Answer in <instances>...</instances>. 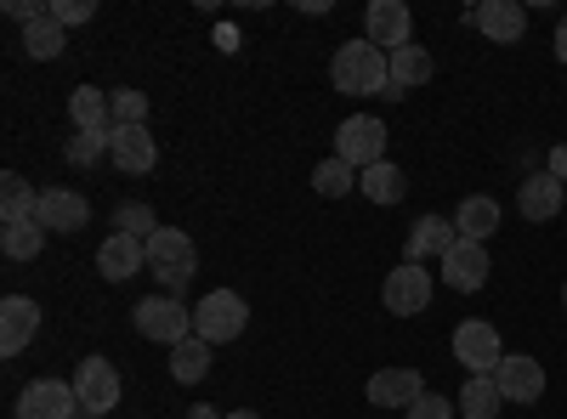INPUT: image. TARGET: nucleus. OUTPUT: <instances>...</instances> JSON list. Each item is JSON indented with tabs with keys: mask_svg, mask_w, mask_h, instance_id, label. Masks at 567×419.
Segmentation results:
<instances>
[{
	"mask_svg": "<svg viewBox=\"0 0 567 419\" xmlns=\"http://www.w3.org/2000/svg\"><path fill=\"white\" fill-rule=\"evenodd\" d=\"M63 154H69V165H97L109 154V130H74Z\"/></svg>",
	"mask_w": 567,
	"mask_h": 419,
	"instance_id": "nucleus-31",
	"label": "nucleus"
},
{
	"mask_svg": "<svg viewBox=\"0 0 567 419\" xmlns=\"http://www.w3.org/2000/svg\"><path fill=\"white\" fill-rule=\"evenodd\" d=\"M381 301L392 317H420L425 306H432V272L403 261L398 272H386V284H381Z\"/></svg>",
	"mask_w": 567,
	"mask_h": 419,
	"instance_id": "nucleus-8",
	"label": "nucleus"
},
{
	"mask_svg": "<svg viewBox=\"0 0 567 419\" xmlns=\"http://www.w3.org/2000/svg\"><path fill=\"white\" fill-rule=\"evenodd\" d=\"M358 188H363L369 205H398V199L409 193V181H403V170H398L392 159H381V165H369V170L358 176Z\"/></svg>",
	"mask_w": 567,
	"mask_h": 419,
	"instance_id": "nucleus-24",
	"label": "nucleus"
},
{
	"mask_svg": "<svg viewBox=\"0 0 567 419\" xmlns=\"http://www.w3.org/2000/svg\"><path fill=\"white\" fill-rule=\"evenodd\" d=\"M63 45H69V29L52 23V12L23 29V52H29L34 63H58V57H63Z\"/></svg>",
	"mask_w": 567,
	"mask_h": 419,
	"instance_id": "nucleus-29",
	"label": "nucleus"
},
{
	"mask_svg": "<svg viewBox=\"0 0 567 419\" xmlns=\"http://www.w3.org/2000/svg\"><path fill=\"white\" fill-rule=\"evenodd\" d=\"M556 57L567 63V12H561V23H556Z\"/></svg>",
	"mask_w": 567,
	"mask_h": 419,
	"instance_id": "nucleus-38",
	"label": "nucleus"
},
{
	"mask_svg": "<svg viewBox=\"0 0 567 419\" xmlns=\"http://www.w3.org/2000/svg\"><path fill=\"white\" fill-rule=\"evenodd\" d=\"M363 40L369 45H381V52H403V45H414L409 34H414V12L403 7V0H374L369 7V18H363Z\"/></svg>",
	"mask_w": 567,
	"mask_h": 419,
	"instance_id": "nucleus-9",
	"label": "nucleus"
},
{
	"mask_svg": "<svg viewBox=\"0 0 567 419\" xmlns=\"http://www.w3.org/2000/svg\"><path fill=\"white\" fill-rule=\"evenodd\" d=\"M454 244H460L454 221H443V216H420V221L409 227V244H403V250H409V261L420 266L425 255H449Z\"/></svg>",
	"mask_w": 567,
	"mask_h": 419,
	"instance_id": "nucleus-21",
	"label": "nucleus"
},
{
	"mask_svg": "<svg viewBox=\"0 0 567 419\" xmlns=\"http://www.w3.org/2000/svg\"><path fill=\"white\" fill-rule=\"evenodd\" d=\"M488 244H471V239H460L449 255H443V284L454 290V295H477L483 284H488Z\"/></svg>",
	"mask_w": 567,
	"mask_h": 419,
	"instance_id": "nucleus-11",
	"label": "nucleus"
},
{
	"mask_svg": "<svg viewBox=\"0 0 567 419\" xmlns=\"http://www.w3.org/2000/svg\"><path fill=\"white\" fill-rule=\"evenodd\" d=\"M91 0H52V23H63V29H74V23H91Z\"/></svg>",
	"mask_w": 567,
	"mask_h": 419,
	"instance_id": "nucleus-35",
	"label": "nucleus"
},
{
	"mask_svg": "<svg viewBox=\"0 0 567 419\" xmlns=\"http://www.w3.org/2000/svg\"><path fill=\"white\" fill-rule=\"evenodd\" d=\"M336 159H347L358 176L369 165H381L386 159V125L374 119V114H352L341 130H336Z\"/></svg>",
	"mask_w": 567,
	"mask_h": 419,
	"instance_id": "nucleus-6",
	"label": "nucleus"
},
{
	"mask_svg": "<svg viewBox=\"0 0 567 419\" xmlns=\"http://www.w3.org/2000/svg\"><path fill=\"white\" fill-rule=\"evenodd\" d=\"M109 97H114V125H148V97H142V91L120 85Z\"/></svg>",
	"mask_w": 567,
	"mask_h": 419,
	"instance_id": "nucleus-33",
	"label": "nucleus"
},
{
	"mask_svg": "<svg viewBox=\"0 0 567 419\" xmlns=\"http://www.w3.org/2000/svg\"><path fill=\"white\" fill-rule=\"evenodd\" d=\"M471 23H477L494 45H516L528 34V7H523V0H488V7L471 12Z\"/></svg>",
	"mask_w": 567,
	"mask_h": 419,
	"instance_id": "nucleus-16",
	"label": "nucleus"
},
{
	"mask_svg": "<svg viewBox=\"0 0 567 419\" xmlns=\"http://www.w3.org/2000/svg\"><path fill=\"white\" fill-rule=\"evenodd\" d=\"M91 221V205L74 188H45L40 193V227L45 232H80Z\"/></svg>",
	"mask_w": 567,
	"mask_h": 419,
	"instance_id": "nucleus-18",
	"label": "nucleus"
},
{
	"mask_svg": "<svg viewBox=\"0 0 567 419\" xmlns=\"http://www.w3.org/2000/svg\"><path fill=\"white\" fill-rule=\"evenodd\" d=\"M454 363L465 368V375H494V368L505 363V346H499V329L488 317H465L454 329Z\"/></svg>",
	"mask_w": 567,
	"mask_h": 419,
	"instance_id": "nucleus-5",
	"label": "nucleus"
},
{
	"mask_svg": "<svg viewBox=\"0 0 567 419\" xmlns=\"http://www.w3.org/2000/svg\"><path fill=\"white\" fill-rule=\"evenodd\" d=\"M40 329V306L29 295H7L0 301V357H18Z\"/></svg>",
	"mask_w": 567,
	"mask_h": 419,
	"instance_id": "nucleus-13",
	"label": "nucleus"
},
{
	"mask_svg": "<svg viewBox=\"0 0 567 419\" xmlns=\"http://www.w3.org/2000/svg\"><path fill=\"white\" fill-rule=\"evenodd\" d=\"M187 419H216V408H205V402H199V408H187Z\"/></svg>",
	"mask_w": 567,
	"mask_h": 419,
	"instance_id": "nucleus-39",
	"label": "nucleus"
},
{
	"mask_svg": "<svg viewBox=\"0 0 567 419\" xmlns=\"http://www.w3.org/2000/svg\"><path fill=\"white\" fill-rule=\"evenodd\" d=\"M45 12H52V7H40V0H7V18H18L23 29H29V23H40Z\"/></svg>",
	"mask_w": 567,
	"mask_h": 419,
	"instance_id": "nucleus-36",
	"label": "nucleus"
},
{
	"mask_svg": "<svg viewBox=\"0 0 567 419\" xmlns=\"http://www.w3.org/2000/svg\"><path fill=\"white\" fill-rule=\"evenodd\" d=\"M312 188H318L323 199H341V193L358 188V170H352L347 159H323V165L312 170Z\"/></svg>",
	"mask_w": 567,
	"mask_h": 419,
	"instance_id": "nucleus-30",
	"label": "nucleus"
},
{
	"mask_svg": "<svg viewBox=\"0 0 567 419\" xmlns=\"http://www.w3.org/2000/svg\"><path fill=\"white\" fill-rule=\"evenodd\" d=\"M148 272H154L159 284H165V290L176 295V290L187 284V277L199 272V244L187 239L182 227H159L154 239H148Z\"/></svg>",
	"mask_w": 567,
	"mask_h": 419,
	"instance_id": "nucleus-2",
	"label": "nucleus"
},
{
	"mask_svg": "<svg viewBox=\"0 0 567 419\" xmlns=\"http://www.w3.org/2000/svg\"><path fill=\"white\" fill-rule=\"evenodd\" d=\"M425 397V380H420V368H381V375L369 380V402L374 408H414Z\"/></svg>",
	"mask_w": 567,
	"mask_h": 419,
	"instance_id": "nucleus-17",
	"label": "nucleus"
},
{
	"mask_svg": "<svg viewBox=\"0 0 567 419\" xmlns=\"http://www.w3.org/2000/svg\"><path fill=\"white\" fill-rule=\"evenodd\" d=\"M69 119H74V130H114V97L97 85H74L69 91Z\"/></svg>",
	"mask_w": 567,
	"mask_h": 419,
	"instance_id": "nucleus-22",
	"label": "nucleus"
},
{
	"mask_svg": "<svg viewBox=\"0 0 567 419\" xmlns=\"http://www.w3.org/2000/svg\"><path fill=\"white\" fill-rule=\"evenodd\" d=\"M131 323H136V335L154 341V346H182V341H194V312H187L176 295H148V301H136Z\"/></svg>",
	"mask_w": 567,
	"mask_h": 419,
	"instance_id": "nucleus-3",
	"label": "nucleus"
},
{
	"mask_svg": "<svg viewBox=\"0 0 567 419\" xmlns=\"http://www.w3.org/2000/svg\"><path fill=\"white\" fill-rule=\"evenodd\" d=\"M561 205H567V181H556L550 170L528 176L523 188H516V210H523L528 221H550V216H556Z\"/></svg>",
	"mask_w": 567,
	"mask_h": 419,
	"instance_id": "nucleus-19",
	"label": "nucleus"
},
{
	"mask_svg": "<svg viewBox=\"0 0 567 419\" xmlns=\"http://www.w3.org/2000/svg\"><path fill=\"white\" fill-rule=\"evenodd\" d=\"M221 419H261L256 408H233V413H221Z\"/></svg>",
	"mask_w": 567,
	"mask_h": 419,
	"instance_id": "nucleus-40",
	"label": "nucleus"
},
{
	"mask_svg": "<svg viewBox=\"0 0 567 419\" xmlns=\"http://www.w3.org/2000/svg\"><path fill=\"white\" fill-rule=\"evenodd\" d=\"M109 159L125 170V176H148L159 165V143L148 136V125H114L109 130Z\"/></svg>",
	"mask_w": 567,
	"mask_h": 419,
	"instance_id": "nucleus-10",
	"label": "nucleus"
},
{
	"mask_svg": "<svg viewBox=\"0 0 567 419\" xmlns=\"http://www.w3.org/2000/svg\"><path fill=\"white\" fill-rule=\"evenodd\" d=\"M550 176H556V181H567V143H561V148H550Z\"/></svg>",
	"mask_w": 567,
	"mask_h": 419,
	"instance_id": "nucleus-37",
	"label": "nucleus"
},
{
	"mask_svg": "<svg viewBox=\"0 0 567 419\" xmlns=\"http://www.w3.org/2000/svg\"><path fill=\"white\" fill-rule=\"evenodd\" d=\"M34 216H40V193L18 170H7L0 176V221H34Z\"/></svg>",
	"mask_w": 567,
	"mask_h": 419,
	"instance_id": "nucleus-26",
	"label": "nucleus"
},
{
	"mask_svg": "<svg viewBox=\"0 0 567 419\" xmlns=\"http://www.w3.org/2000/svg\"><path fill=\"white\" fill-rule=\"evenodd\" d=\"M494 386H499L505 402H539L545 397V368L534 357H511L505 352V363L494 368Z\"/></svg>",
	"mask_w": 567,
	"mask_h": 419,
	"instance_id": "nucleus-14",
	"label": "nucleus"
},
{
	"mask_svg": "<svg viewBox=\"0 0 567 419\" xmlns=\"http://www.w3.org/2000/svg\"><path fill=\"white\" fill-rule=\"evenodd\" d=\"M120 368L109 363V357H85L80 368H74V397H80V408L85 413H109V408H120Z\"/></svg>",
	"mask_w": 567,
	"mask_h": 419,
	"instance_id": "nucleus-7",
	"label": "nucleus"
},
{
	"mask_svg": "<svg viewBox=\"0 0 567 419\" xmlns=\"http://www.w3.org/2000/svg\"><path fill=\"white\" fill-rule=\"evenodd\" d=\"M114 227H120V232H131V239H142V244H148L154 232H159V221H154V210H148V205H120V210H114Z\"/></svg>",
	"mask_w": 567,
	"mask_h": 419,
	"instance_id": "nucleus-32",
	"label": "nucleus"
},
{
	"mask_svg": "<svg viewBox=\"0 0 567 419\" xmlns=\"http://www.w3.org/2000/svg\"><path fill=\"white\" fill-rule=\"evenodd\" d=\"M210 341H182V346H171V380H182V386H199L205 375H210Z\"/></svg>",
	"mask_w": 567,
	"mask_h": 419,
	"instance_id": "nucleus-25",
	"label": "nucleus"
},
{
	"mask_svg": "<svg viewBox=\"0 0 567 419\" xmlns=\"http://www.w3.org/2000/svg\"><path fill=\"white\" fill-rule=\"evenodd\" d=\"M245 323H250V306H245V295H233V290H210V295L194 306V335L210 341V346L239 341Z\"/></svg>",
	"mask_w": 567,
	"mask_h": 419,
	"instance_id": "nucleus-4",
	"label": "nucleus"
},
{
	"mask_svg": "<svg viewBox=\"0 0 567 419\" xmlns=\"http://www.w3.org/2000/svg\"><path fill=\"white\" fill-rule=\"evenodd\" d=\"M499 386H494V375H465V386H460V413L465 419H499Z\"/></svg>",
	"mask_w": 567,
	"mask_h": 419,
	"instance_id": "nucleus-28",
	"label": "nucleus"
},
{
	"mask_svg": "<svg viewBox=\"0 0 567 419\" xmlns=\"http://www.w3.org/2000/svg\"><path fill=\"white\" fill-rule=\"evenodd\" d=\"M329 85H336L341 97H386V91H392L386 52H381V45H369V40L336 45V57H329Z\"/></svg>",
	"mask_w": 567,
	"mask_h": 419,
	"instance_id": "nucleus-1",
	"label": "nucleus"
},
{
	"mask_svg": "<svg viewBox=\"0 0 567 419\" xmlns=\"http://www.w3.org/2000/svg\"><path fill=\"white\" fill-rule=\"evenodd\" d=\"M460 413V402H449V397H437V391H425L414 408H409V419H454Z\"/></svg>",
	"mask_w": 567,
	"mask_h": 419,
	"instance_id": "nucleus-34",
	"label": "nucleus"
},
{
	"mask_svg": "<svg viewBox=\"0 0 567 419\" xmlns=\"http://www.w3.org/2000/svg\"><path fill=\"white\" fill-rule=\"evenodd\" d=\"M0 250H7V261H34V255L45 250L40 216H34V221H0Z\"/></svg>",
	"mask_w": 567,
	"mask_h": 419,
	"instance_id": "nucleus-27",
	"label": "nucleus"
},
{
	"mask_svg": "<svg viewBox=\"0 0 567 419\" xmlns=\"http://www.w3.org/2000/svg\"><path fill=\"white\" fill-rule=\"evenodd\" d=\"M142 266H148V244L131 239V232H109L103 250H97V272L109 277V284H125V277H136Z\"/></svg>",
	"mask_w": 567,
	"mask_h": 419,
	"instance_id": "nucleus-15",
	"label": "nucleus"
},
{
	"mask_svg": "<svg viewBox=\"0 0 567 419\" xmlns=\"http://www.w3.org/2000/svg\"><path fill=\"white\" fill-rule=\"evenodd\" d=\"M386 69H392V91L386 97H409V91H420L425 80H432V52L425 45H403V52H386Z\"/></svg>",
	"mask_w": 567,
	"mask_h": 419,
	"instance_id": "nucleus-20",
	"label": "nucleus"
},
{
	"mask_svg": "<svg viewBox=\"0 0 567 419\" xmlns=\"http://www.w3.org/2000/svg\"><path fill=\"white\" fill-rule=\"evenodd\" d=\"M561 306H567V290H561Z\"/></svg>",
	"mask_w": 567,
	"mask_h": 419,
	"instance_id": "nucleus-41",
	"label": "nucleus"
},
{
	"mask_svg": "<svg viewBox=\"0 0 567 419\" xmlns=\"http://www.w3.org/2000/svg\"><path fill=\"white\" fill-rule=\"evenodd\" d=\"M454 232H460V239H471V244H488L494 239V232H499V205L494 199H465L460 210H454Z\"/></svg>",
	"mask_w": 567,
	"mask_h": 419,
	"instance_id": "nucleus-23",
	"label": "nucleus"
},
{
	"mask_svg": "<svg viewBox=\"0 0 567 419\" xmlns=\"http://www.w3.org/2000/svg\"><path fill=\"white\" fill-rule=\"evenodd\" d=\"M74 380H34L18 391V419H74Z\"/></svg>",
	"mask_w": 567,
	"mask_h": 419,
	"instance_id": "nucleus-12",
	"label": "nucleus"
}]
</instances>
